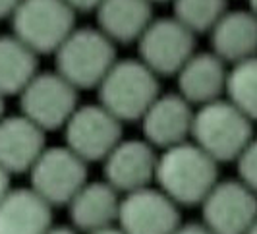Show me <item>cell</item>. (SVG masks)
<instances>
[{
  "label": "cell",
  "instance_id": "obj_1",
  "mask_svg": "<svg viewBox=\"0 0 257 234\" xmlns=\"http://www.w3.org/2000/svg\"><path fill=\"white\" fill-rule=\"evenodd\" d=\"M155 182L176 205H201L219 182V163L195 143H178L157 159Z\"/></svg>",
  "mask_w": 257,
  "mask_h": 234
},
{
  "label": "cell",
  "instance_id": "obj_2",
  "mask_svg": "<svg viewBox=\"0 0 257 234\" xmlns=\"http://www.w3.org/2000/svg\"><path fill=\"white\" fill-rule=\"evenodd\" d=\"M192 138L217 163L236 161L253 140L251 120L226 99L203 104L193 112Z\"/></svg>",
  "mask_w": 257,
  "mask_h": 234
},
{
  "label": "cell",
  "instance_id": "obj_3",
  "mask_svg": "<svg viewBox=\"0 0 257 234\" xmlns=\"http://www.w3.org/2000/svg\"><path fill=\"white\" fill-rule=\"evenodd\" d=\"M114 62V43L89 27L74 29L54 52L56 72L76 89H97Z\"/></svg>",
  "mask_w": 257,
  "mask_h": 234
},
{
  "label": "cell",
  "instance_id": "obj_4",
  "mask_svg": "<svg viewBox=\"0 0 257 234\" xmlns=\"http://www.w3.org/2000/svg\"><path fill=\"white\" fill-rule=\"evenodd\" d=\"M97 93L99 104L120 122H138L159 97V81L142 60H116Z\"/></svg>",
  "mask_w": 257,
  "mask_h": 234
},
{
  "label": "cell",
  "instance_id": "obj_5",
  "mask_svg": "<svg viewBox=\"0 0 257 234\" xmlns=\"http://www.w3.org/2000/svg\"><path fill=\"white\" fill-rule=\"evenodd\" d=\"M76 10L64 0H22L12 14L14 35L35 54H52L76 29Z\"/></svg>",
  "mask_w": 257,
  "mask_h": 234
},
{
  "label": "cell",
  "instance_id": "obj_6",
  "mask_svg": "<svg viewBox=\"0 0 257 234\" xmlns=\"http://www.w3.org/2000/svg\"><path fill=\"white\" fill-rule=\"evenodd\" d=\"M31 190L51 207L68 205L72 197L87 182V163L62 147H45L29 169Z\"/></svg>",
  "mask_w": 257,
  "mask_h": 234
},
{
  "label": "cell",
  "instance_id": "obj_7",
  "mask_svg": "<svg viewBox=\"0 0 257 234\" xmlns=\"http://www.w3.org/2000/svg\"><path fill=\"white\" fill-rule=\"evenodd\" d=\"M20 108L45 134L60 130L77 108V89L58 72H37L20 93Z\"/></svg>",
  "mask_w": 257,
  "mask_h": 234
},
{
  "label": "cell",
  "instance_id": "obj_8",
  "mask_svg": "<svg viewBox=\"0 0 257 234\" xmlns=\"http://www.w3.org/2000/svg\"><path fill=\"white\" fill-rule=\"evenodd\" d=\"M64 142L87 165L99 163L122 142V122L103 104L77 106L64 124Z\"/></svg>",
  "mask_w": 257,
  "mask_h": 234
},
{
  "label": "cell",
  "instance_id": "obj_9",
  "mask_svg": "<svg viewBox=\"0 0 257 234\" xmlns=\"http://www.w3.org/2000/svg\"><path fill=\"white\" fill-rule=\"evenodd\" d=\"M193 37L176 18L155 20L138 39L140 60L157 76H176L195 52Z\"/></svg>",
  "mask_w": 257,
  "mask_h": 234
},
{
  "label": "cell",
  "instance_id": "obj_10",
  "mask_svg": "<svg viewBox=\"0 0 257 234\" xmlns=\"http://www.w3.org/2000/svg\"><path fill=\"white\" fill-rule=\"evenodd\" d=\"M201 217L213 234H245L257 221V195L240 180L217 182L201 201Z\"/></svg>",
  "mask_w": 257,
  "mask_h": 234
},
{
  "label": "cell",
  "instance_id": "obj_11",
  "mask_svg": "<svg viewBox=\"0 0 257 234\" xmlns=\"http://www.w3.org/2000/svg\"><path fill=\"white\" fill-rule=\"evenodd\" d=\"M180 209L159 188H142L122 195L118 228L124 234H174Z\"/></svg>",
  "mask_w": 257,
  "mask_h": 234
},
{
  "label": "cell",
  "instance_id": "obj_12",
  "mask_svg": "<svg viewBox=\"0 0 257 234\" xmlns=\"http://www.w3.org/2000/svg\"><path fill=\"white\" fill-rule=\"evenodd\" d=\"M157 159L155 147L147 142H120L103 161L104 182L110 184L120 195L147 188L155 180Z\"/></svg>",
  "mask_w": 257,
  "mask_h": 234
},
{
  "label": "cell",
  "instance_id": "obj_13",
  "mask_svg": "<svg viewBox=\"0 0 257 234\" xmlns=\"http://www.w3.org/2000/svg\"><path fill=\"white\" fill-rule=\"evenodd\" d=\"M140 122L145 142L165 151L192 136V104L182 95H159Z\"/></svg>",
  "mask_w": 257,
  "mask_h": 234
},
{
  "label": "cell",
  "instance_id": "obj_14",
  "mask_svg": "<svg viewBox=\"0 0 257 234\" xmlns=\"http://www.w3.org/2000/svg\"><path fill=\"white\" fill-rule=\"evenodd\" d=\"M45 132L24 114L0 120V167L8 174L29 172L45 151Z\"/></svg>",
  "mask_w": 257,
  "mask_h": 234
},
{
  "label": "cell",
  "instance_id": "obj_15",
  "mask_svg": "<svg viewBox=\"0 0 257 234\" xmlns=\"http://www.w3.org/2000/svg\"><path fill=\"white\" fill-rule=\"evenodd\" d=\"M120 194L108 182H85L68 203L70 221L76 230L99 232L114 226L120 211Z\"/></svg>",
  "mask_w": 257,
  "mask_h": 234
},
{
  "label": "cell",
  "instance_id": "obj_16",
  "mask_svg": "<svg viewBox=\"0 0 257 234\" xmlns=\"http://www.w3.org/2000/svg\"><path fill=\"white\" fill-rule=\"evenodd\" d=\"M215 52H193L192 58L182 66L178 76V95L190 104L203 106L220 99L226 91L228 72Z\"/></svg>",
  "mask_w": 257,
  "mask_h": 234
},
{
  "label": "cell",
  "instance_id": "obj_17",
  "mask_svg": "<svg viewBox=\"0 0 257 234\" xmlns=\"http://www.w3.org/2000/svg\"><path fill=\"white\" fill-rule=\"evenodd\" d=\"M52 226V207L31 188L10 190L0 201V234H45Z\"/></svg>",
  "mask_w": 257,
  "mask_h": 234
},
{
  "label": "cell",
  "instance_id": "obj_18",
  "mask_svg": "<svg viewBox=\"0 0 257 234\" xmlns=\"http://www.w3.org/2000/svg\"><path fill=\"white\" fill-rule=\"evenodd\" d=\"M211 47L220 60L232 64L257 56V16L251 10L226 12L211 29Z\"/></svg>",
  "mask_w": 257,
  "mask_h": 234
},
{
  "label": "cell",
  "instance_id": "obj_19",
  "mask_svg": "<svg viewBox=\"0 0 257 234\" xmlns=\"http://www.w3.org/2000/svg\"><path fill=\"white\" fill-rule=\"evenodd\" d=\"M151 4L149 0H103L95 10L99 29L112 43L130 45L153 22Z\"/></svg>",
  "mask_w": 257,
  "mask_h": 234
},
{
  "label": "cell",
  "instance_id": "obj_20",
  "mask_svg": "<svg viewBox=\"0 0 257 234\" xmlns=\"http://www.w3.org/2000/svg\"><path fill=\"white\" fill-rule=\"evenodd\" d=\"M37 56L16 35H0V95H20L37 74Z\"/></svg>",
  "mask_w": 257,
  "mask_h": 234
},
{
  "label": "cell",
  "instance_id": "obj_21",
  "mask_svg": "<svg viewBox=\"0 0 257 234\" xmlns=\"http://www.w3.org/2000/svg\"><path fill=\"white\" fill-rule=\"evenodd\" d=\"M226 95L251 122H257V56L234 64L226 78Z\"/></svg>",
  "mask_w": 257,
  "mask_h": 234
},
{
  "label": "cell",
  "instance_id": "obj_22",
  "mask_svg": "<svg viewBox=\"0 0 257 234\" xmlns=\"http://www.w3.org/2000/svg\"><path fill=\"white\" fill-rule=\"evenodd\" d=\"M174 18L192 33H207L226 10V0H172Z\"/></svg>",
  "mask_w": 257,
  "mask_h": 234
},
{
  "label": "cell",
  "instance_id": "obj_23",
  "mask_svg": "<svg viewBox=\"0 0 257 234\" xmlns=\"http://www.w3.org/2000/svg\"><path fill=\"white\" fill-rule=\"evenodd\" d=\"M238 178L257 195V138L247 143L240 157L236 159Z\"/></svg>",
  "mask_w": 257,
  "mask_h": 234
},
{
  "label": "cell",
  "instance_id": "obj_24",
  "mask_svg": "<svg viewBox=\"0 0 257 234\" xmlns=\"http://www.w3.org/2000/svg\"><path fill=\"white\" fill-rule=\"evenodd\" d=\"M64 2L76 12H91V10H97V6L103 0H64Z\"/></svg>",
  "mask_w": 257,
  "mask_h": 234
},
{
  "label": "cell",
  "instance_id": "obj_25",
  "mask_svg": "<svg viewBox=\"0 0 257 234\" xmlns=\"http://www.w3.org/2000/svg\"><path fill=\"white\" fill-rule=\"evenodd\" d=\"M174 234H213L209 228H207L203 222H186V224H180Z\"/></svg>",
  "mask_w": 257,
  "mask_h": 234
},
{
  "label": "cell",
  "instance_id": "obj_26",
  "mask_svg": "<svg viewBox=\"0 0 257 234\" xmlns=\"http://www.w3.org/2000/svg\"><path fill=\"white\" fill-rule=\"evenodd\" d=\"M22 4V0H0V20L4 18H12L16 8Z\"/></svg>",
  "mask_w": 257,
  "mask_h": 234
},
{
  "label": "cell",
  "instance_id": "obj_27",
  "mask_svg": "<svg viewBox=\"0 0 257 234\" xmlns=\"http://www.w3.org/2000/svg\"><path fill=\"white\" fill-rule=\"evenodd\" d=\"M12 188H10V174L0 167V201L4 199V195L8 194Z\"/></svg>",
  "mask_w": 257,
  "mask_h": 234
},
{
  "label": "cell",
  "instance_id": "obj_28",
  "mask_svg": "<svg viewBox=\"0 0 257 234\" xmlns=\"http://www.w3.org/2000/svg\"><path fill=\"white\" fill-rule=\"evenodd\" d=\"M45 234H77V230L70 226H51Z\"/></svg>",
  "mask_w": 257,
  "mask_h": 234
},
{
  "label": "cell",
  "instance_id": "obj_29",
  "mask_svg": "<svg viewBox=\"0 0 257 234\" xmlns=\"http://www.w3.org/2000/svg\"><path fill=\"white\" fill-rule=\"evenodd\" d=\"M93 234H124L120 228H114V226H110V228H104V230H99V232H93Z\"/></svg>",
  "mask_w": 257,
  "mask_h": 234
},
{
  "label": "cell",
  "instance_id": "obj_30",
  "mask_svg": "<svg viewBox=\"0 0 257 234\" xmlns=\"http://www.w3.org/2000/svg\"><path fill=\"white\" fill-rule=\"evenodd\" d=\"M247 2H249V10L257 16V0H247Z\"/></svg>",
  "mask_w": 257,
  "mask_h": 234
},
{
  "label": "cell",
  "instance_id": "obj_31",
  "mask_svg": "<svg viewBox=\"0 0 257 234\" xmlns=\"http://www.w3.org/2000/svg\"><path fill=\"white\" fill-rule=\"evenodd\" d=\"M4 97L0 95V120H2V116H4V101H2Z\"/></svg>",
  "mask_w": 257,
  "mask_h": 234
},
{
  "label": "cell",
  "instance_id": "obj_32",
  "mask_svg": "<svg viewBox=\"0 0 257 234\" xmlns=\"http://www.w3.org/2000/svg\"><path fill=\"white\" fill-rule=\"evenodd\" d=\"M245 234H257V221L251 224V228H249V230H247Z\"/></svg>",
  "mask_w": 257,
  "mask_h": 234
},
{
  "label": "cell",
  "instance_id": "obj_33",
  "mask_svg": "<svg viewBox=\"0 0 257 234\" xmlns=\"http://www.w3.org/2000/svg\"><path fill=\"white\" fill-rule=\"evenodd\" d=\"M149 2H168V0H149Z\"/></svg>",
  "mask_w": 257,
  "mask_h": 234
}]
</instances>
